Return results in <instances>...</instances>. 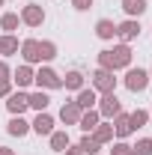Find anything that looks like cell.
Returning a JSON list of instances; mask_svg holds the SVG:
<instances>
[{
	"label": "cell",
	"instance_id": "1",
	"mask_svg": "<svg viewBox=\"0 0 152 155\" xmlns=\"http://www.w3.org/2000/svg\"><path fill=\"white\" fill-rule=\"evenodd\" d=\"M128 66H131V48L128 45H114L107 51H98V69L116 72V69H128Z\"/></svg>",
	"mask_w": 152,
	"mask_h": 155
},
{
	"label": "cell",
	"instance_id": "2",
	"mask_svg": "<svg viewBox=\"0 0 152 155\" xmlns=\"http://www.w3.org/2000/svg\"><path fill=\"white\" fill-rule=\"evenodd\" d=\"M93 90H95V93H101V96L116 93V78H114V72H107V69H95V72H93Z\"/></svg>",
	"mask_w": 152,
	"mask_h": 155
},
{
	"label": "cell",
	"instance_id": "3",
	"mask_svg": "<svg viewBox=\"0 0 152 155\" xmlns=\"http://www.w3.org/2000/svg\"><path fill=\"white\" fill-rule=\"evenodd\" d=\"M125 87H128L131 93H143V90L149 87V72L140 69V66H137V69L128 66V72H125Z\"/></svg>",
	"mask_w": 152,
	"mask_h": 155
},
{
	"label": "cell",
	"instance_id": "4",
	"mask_svg": "<svg viewBox=\"0 0 152 155\" xmlns=\"http://www.w3.org/2000/svg\"><path fill=\"white\" fill-rule=\"evenodd\" d=\"M33 81L39 84V90H60V87H63V78H60L54 69H48V66H42Z\"/></svg>",
	"mask_w": 152,
	"mask_h": 155
},
{
	"label": "cell",
	"instance_id": "5",
	"mask_svg": "<svg viewBox=\"0 0 152 155\" xmlns=\"http://www.w3.org/2000/svg\"><path fill=\"white\" fill-rule=\"evenodd\" d=\"M21 24H27V27H42L45 24V9L39 6V3H27L24 9H21Z\"/></svg>",
	"mask_w": 152,
	"mask_h": 155
},
{
	"label": "cell",
	"instance_id": "6",
	"mask_svg": "<svg viewBox=\"0 0 152 155\" xmlns=\"http://www.w3.org/2000/svg\"><path fill=\"white\" fill-rule=\"evenodd\" d=\"M95 110H98L101 119H114L116 114H122V104H119L116 93H111V96H101V101L95 104Z\"/></svg>",
	"mask_w": 152,
	"mask_h": 155
},
{
	"label": "cell",
	"instance_id": "7",
	"mask_svg": "<svg viewBox=\"0 0 152 155\" xmlns=\"http://www.w3.org/2000/svg\"><path fill=\"white\" fill-rule=\"evenodd\" d=\"M27 107H30V96H27L24 90H18V93H9V96H6V110H9L12 116H21Z\"/></svg>",
	"mask_w": 152,
	"mask_h": 155
},
{
	"label": "cell",
	"instance_id": "8",
	"mask_svg": "<svg viewBox=\"0 0 152 155\" xmlns=\"http://www.w3.org/2000/svg\"><path fill=\"white\" fill-rule=\"evenodd\" d=\"M116 36L122 39V45L134 42V39L140 36V21H137V18H128V21H122V24H116Z\"/></svg>",
	"mask_w": 152,
	"mask_h": 155
},
{
	"label": "cell",
	"instance_id": "9",
	"mask_svg": "<svg viewBox=\"0 0 152 155\" xmlns=\"http://www.w3.org/2000/svg\"><path fill=\"white\" fill-rule=\"evenodd\" d=\"M18 51H21V57H24V63H27V66L42 63V57H39V39H24Z\"/></svg>",
	"mask_w": 152,
	"mask_h": 155
},
{
	"label": "cell",
	"instance_id": "10",
	"mask_svg": "<svg viewBox=\"0 0 152 155\" xmlns=\"http://www.w3.org/2000/svg\"><path fill=\"white\" fill-rule=\"evenodd\" d=\"M101 122V116H98V110L95 107H90V110H84L81 114V119H78V128L84 131V134H93V128Z\"/></svg>",
	"mask_w": 152,
	"mask_h": 155
},
{
	"label": "cell",
	"instance_id": "11",
	"mask_svg": "<svg viewBox=\"0 0 152 155\" xmlns=\"http://www.w3.org/2000/svg\"><path fill=\"white\" fill-rule=\"evenodd\" d=\"M81 114H84V110H81V104H78V101H66V104L60 107V119H63L66 125H78Z\"/></svg>",
	"mask_w": 152,
	"mask_h": 155
},
{
	"label": "cell",
	"instance_id": "12",
	"mask_svg": "<svg viewBox=\"0 0 152 155\" xmlns=\"http://www.w3.org/2000/svg\"><path fill=\"white\" fill-rule=\"evenodd\" d=\"M33 78H36V72L24 63V66H18V69L12 72V84H18V90H27V87L33 84Z\"/></svg>",
	"mask_w": 152,
	"mask_h": 155
},
{
	"label": "cell",
	"instance_id": "13",
	"mask_svg": "<svg viewBox=\"0 0 152 155\" xmlns=\"http://www.w3.org/2000/svg\"><path fill=\"white\" fill-rule=\"evenodd\" d=\"M30 131H36L39 137H42V134L48 137V134H51V131H54V119H51V116H48V114H45V110H42V114H39L36 119L30 122Z\"/></svg>",
	"mask_w": 152,
	"mask_h": 155
},
{
	"label": "cell",
	"instance_id": "14",
	"mask_svg": "<svg viewBox=\"0 0 152 155\" xmlns=\"http://www.w3.org/2000/svg\"><path fill=\"white\" fill-rule=\"evenodd\" d=\"M134 134V128H131V119H128V114H116L114 116V137H128Z\"/></svg>",
	"mask_w": 152,
	"mask_h": 155
},
{
	"label": "cell",
	"instance_id": "15",
	"mask_svg": "<svg viewBox=\"0 0 152 155\" xmlns=\"http://www.w3.org/2000/svg\"><path fill=\"white\" fill-rule=\"evenodd\" d=\"M78 104H81V110H90V107H95L98 104V93H95L93 87H84V90H78Z\"/></svg>",
	"mask_w": 152,
	"mask_h": 155
},
{
	"label": "cell",
	"instance_id": "16",
	"mask_svg": "<svg viewBox=\"0 0 152 155\" xmlns=\"http://www.w3.org/2000/svg\"><path fill=\"white\" fill-rule=\"evenodd\" d=\"M6 131H9L12 137H24L27 131H30V122H27L24 116H12V119L6 122Z\"/></svg>",
	"mask_w": 152,
	"mask_h": 155
},
{
	"label": "cell",
	"instance_id": "17",
	"mask_svg": "<svg viewBox=\"0 0 152 155\" xmlns=\"http://www.w3.org/2000/svg\"><path fill=\"white\" fill-rule=\"evenodd\" d=\"M95 36H98V39H104V42H107V39H114V36H116V24H114L111 18L95 21Z\"/></svg>",
	"mask_w": 152,
	"mask_h": 155
},
{
	"label": "cell",
	"instance_id": "18",
	"mask_svg": "<svg viewBox=\"0 0 152 155\" xmlns=\"http://www.w3.org/2000/svg\"><path fill=\"white\" fill-rule=\"evenodd\" d=\"M122 9H125L128 18H140L149 6H146V0H122Z\"/></svg>",
	"mask_w": 152,
	"mask_h": 155
},
{
	"label": "cell",
	"instance_id": "19",
	"mask_svg": "<svg viewBox=\"0 0 152 155\" xmlns=\"http://www.w3.org/2000/svg\"><path fill=\"white\" fill-rule=\"evenodd\" d=\"M93 137L98 143H111V140H114V122H98L93 128Z\"/></svg>",
	"mask_w": 152,
	"mask_h": 155
},
{
	"label": "cell",
	"instance_id": "20",
	"mask_svg": "<svg viewBox=\"0 0 152 155\" xmlns=\"http://www.w3.org/2000/svg\"><path fill=\"white\" fill-rule=\"evenodd\" d=\"M18 39L12 36V33H6V36H0V54L3 57H12V54H18Z\"/></svg>",
	"mask_w": 152,
	"mask_h": 155
},
{
	"label": "cell",
	"instance_id": "21",
	"mask_svg": "<svg viewBox=\"0 0 152 155\" xmlns=\"http://www.w3.org/2000/svg\"><path fill=\"white\" fill-rule=\"evenodd\" d=\"M63 87H66V90H84V72H78V69L66 72V78H63Z\"/></svg>",
	"mask_w": 152,
	"mask_h": 155
},
{
	"label": "cell",
	"instance_id": "22",
	"mask_svg": "<svg viewBox=\"0 0 152 155\" xmlns=\"http://www.w3.org/2000/svg\"><path fill=\"white\" fill-rule=\"evenodd\" d=\"M48 137H51V149H54V152H63V149L72 143V140H69V131H51Z\"/></svg>",
	"mask_w": 152,
	"mask_h": 155
},
{
	"label": "cell",
	"instance_id": "23",
	"mask_svg": "<svg viewBox=\"0 0 152 155\" xmlns=\"http://www.w3.org/2000/svg\"><path fill=\"white\" fill-rule=\"evenodd\" d=\"M81 149H84V155H98V149H101V143L95 140L93 134H84L81 137V143H78Z\"/></svg>",
	"mask_w": 152,
	"mask_h": 155
},
{
	"label": "cell",
	"instance_id": "24",
	"mask_svg": "<svg viewBox=\"0 0 152 155\" xmlns=\"http://www.w3.org/2000/svg\"><path fill=\"white\" fill-rule=\"evenodd\" d=\"M48 104H51V98H48V93H45V90H39V93H33V96H30V107H33V110H39V114H42Z\"/></svg>",
	"mask_w": 152,
	"mask_h": 155
},
{
	"label": "cell",
	"instance_id": "25",
	"mask_svg": "<svg viewBox=\"0 0 152 155\" xmlns=\"http://www.w3.org/2000/svg\"><path fill=\"white\" fill-rule=\"evenodd\" d=\"M18 24H21V18L15 15V12H3V18H0V27H3L6 33H15V30H18Z\"/></svg>",
	"mask_w": 152,
	"mask_h": 155
},
{
	"label": "cell",
	"instance_id": "26",
	"mask_svg": "<svg viewBox=\"0 0 152 155\" xmlns=\"http://www.w3.org/2000/svg\"><path fill=\"white\" fill-rule=\"evenodd\" d=\"M128 119H131V128L137 131V128H143V125H149V110H134V114H128Z\"/></svg>",
	"mask_w": 152,
	"mask_h": 155
},
{
	"label": "cell",
	"instance_id": "27",
	"mask_svg": "<svg viewBox=\"0 0 152 155\" xmlns=\"http://www.w3.org/2000/svg\"><path fill=\"white\" fill-rule=\"evenodd\" d=\"M39 57L45 60V63H48V60H54V57H57V45H54L51 39H45V42H39Z\"/></svg>",
	"mask_w": 152,
	"mask_h": 155
},
{
	"label": "cell",
	"instance_id": "28",
	"mask_svg": "<svg viewBox=\"0 0 152 155\" xmlns=\"http://www.w3.org/2000/svg\"><path fill=\"white\" fill-rule=\"evenodd\" d=\"M131 155H152V140L149 137H140V140L131 146Z\"/></svg>",
	"mask_w": 152,
	"mask_h": 155
},
{
	"label": "cell",
	"instance_id": "29",
	"mask_svg": "<svg viewBox=\"0 0 152 155\" xmlns=\"http://www.w3.org/2000/svg\"><path fill=\"white\" fill-rule=\"evenodd\" d=\"M111 155H131V146H128L125 140H116L114 149H111Z\"/></svg>",
	"mask_w": 152,
	"mask_h": 155
},
{
	"label": "cell",
	"instance_id": "30",
	"mask_svg": "<svg viewBox=\"0 0 152 155\" xmlns=\"http://www.w3.org/2000/svg\"><path fill=\"white\" fill-rule=\"evenodd\" d=\"M95 0H72V6H75L78 12H87V9H93Z\"/></svg>",
	"mask_w": 152,
	"mask_h": 155
},
{
	"label": "cell",
	"instance_id": "31",
	"mask_svg": "<svg viewBox=\"0 0 152 155\" xmlns=\"http://www.w3.org/2000/svg\"><path fill=\"white\" fill-rule=\"evenodd\" d=\"M12 93V78H6V81H0V98H6Z\"/></svg>",
	"mask_w": 152,
	"mask_h": 155
},
{
	"label": "cell",
	"instance_id": "32",
	"mask_svg": "<svg viewBox=\"0 0 152 155\" xmlns=\"http://www.w3.org/2000/svg\"><path fill=\"white\" fill-rule=\"evenodd\" d=\"M63 155H84V149H81V146H72V143H69V146L63 149Z\"/></svg>",
	"mask_w": 152,
	"mask_h": 155
},
{
	"label": "cell",
	"instance_id": "33",
	"mask_svg": "<svg viewBox=\"0 0 152 155\" xmlns=\"http://www.w3.org/2000/svg\"><path fill=\"white\" fill-rule=\"evenodd\" d=\"M6 78H12V72H9V66L0 60V81H6Z\"/></svg>",
	"mask_w": 152,
	"mask_h": 155
},
{
	"label": "cell",
	"instance_id": "34",
	"mask_svg": "<svg viewBox=\"0 0 152 155\" xmlns=\"http://www.w3.org/2000/svg\"><path fill=\"white\" fill-rule=\"evenodd\" d=\"M0 155H15V149H9V146H0Z\"/></svg>",
	"mask_w": 152,
	"mask_h": 155
},
{
	"label": "cell",
	"instance_id": "35",
	"mask_svg": "<svg viewBox=\"0 0 152 155\" xmlns=\"http://www.w3.org/2000/svg\"><path fill=\"white\" fill-rule=\"evenodd\" d=\"M149 125H152V110H149Z\"/></svg>",
	"mask_w": 152,
	"mask_h": 155
},
{
	"label": "cell",
	"instance_id": "36",
	"mask_svg": "<svg viewBox=\"0 0 152 155\" xmlns=\"http://www.w3.org/2000/svg\"><path fill=\"white\" fill-rule=\"evenodd\" d=\"M3 3H6V0H0V6H3Z\"/></svg>",
	"mask_w": 152,
	"mask_h": 155
},
{
	"label": "cell",
	"instance_id": "37",
	"mask_svg": "<svg viewBox=\"0 0 152 155\" xmlns=\"http://www.w3.org/2000/svg\"><path fill=\"white\" fill-rule=\"evenodd\" d=\"M149 81H152V72H149Z\"/></svg>",
	"mask_w": 152,
	"mask_h": 155
}]
</instances>
